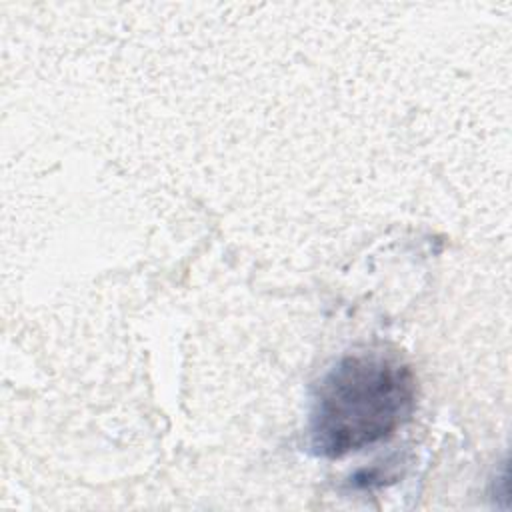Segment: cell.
Masks as SVG:
<instances>
[{"mask_svg":"<svg viewBox=\"0 0 512 512\" xmlns=\"http://www.w3.org/2000/svg\"><path fill=\"white\" fill-rule=\"evenodd\" d=\"M414 406L416 376L408 364L382 352L346 354L314 388L310 448L322 458H342L388 440Z\"/></svg>","mask_w":512,"mask_h":512,"instance_id":"1","label":"cell"}]
</instances>
